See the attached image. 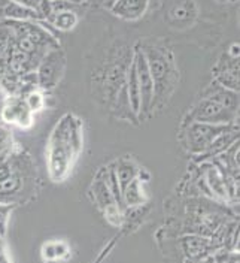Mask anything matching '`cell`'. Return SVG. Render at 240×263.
Returning <instances> with one entry per match:
<instances>
[{"label": "cell", "mask_w": 240, "mask_h": 263, "mask_svg": "<svg viewBox=\"0 0 240 263\" xmlns=\"http://www.w3.org/2000/svg\"><path fill=\"white\" fill-rule=\"evenodd\" d=\"M239 100L237 96L228 90H219L210 98L202 100L194 112L192 118L197 123H208V124H223L231 121L237 112Z\"/></svg>", "instance_id": "6da1fadb"}, {"label": "cell", "mask_w": 240, "mask_h": 263, "mask_svg": "<svg viewBox=\"0 0 240 263\" xmlns=\"http://www.w3.org/2000/svg\"><path fill=\"white\" fill-rule=\"evenodd\" d=\"M225 130H230V126L224 124H208V123H195L188 129V142L190 148L195 153H203L209 145Z\"/></svg>", "instance_id": "7a4b0ae2"}, {"label": "cell", "mask_w": 240, "mask_h": 263, "mask_svg": "<svg viewBox=\"0 0 240 263\" xmlns=\"http://www.w3.org/2000/svg\"><path fill=\"white\" fill-rule=\"evenodd\" d=\"M64 66V55L62 51L55 49V51H51L49 54L45 55V59L42 60V63L39 66V70H37V84L42 87V88H52L60 75H62V70H63Z\"/></svg>", "instance_id": "3957f363"}, {"label": "cell", "mask_w": 240, "mask_h": 263, "mask_svg": "<svg viewBox=\"0 0 240 263\" xmlns=\"http://www.w3.org/2000/svg\"><path fill=\"white\" fill-rule=\"evenodd\" d=\"M134 67H136V77H137V82H139V88H141V100H142V108L144 109H149L152 102H154V81L151 77V72L146 65V59L145 54L137 49L136 51V57H134Z\"/></svg>", "instance_id": "277c9868"}, {"label": "cell", "mask_w": 240, "mask_h": 263, "mask_svg": "<svg viewBox=\"0 0 240 263\" xmlns=\"http://www.w3.org/2000/svg\"><path fill=\"white\" fill-rule=\"evenodd\" d=\"M144 54L145 59H146L148 69H149L151 77H152V81H154V90L161 91L164 88V85H166L169 72H170L169 62L160 51L151 48V47L146 49V52H144Z\"/></svg>", "instance_id": "5b68a950"}, {"label": "cell", "mask_w": 240, "mask_h": 263, "mask_svg": "<svg viewBox=\"0 0 240 263\" xmlns=\"http://www.w3.org/2000/svg\"><path fill=\"white\" fill-rule=\"evenodd\" d=\"M2 117L6 123H16L18 126L27 127L32 124V111L21 99H11L3 108Z\"/></svg>", "instance_id": "8992f818"}, {"label": "cell", "mask_w": 240, "mask_h": 263, "mask_svg": "<svg viewBox=\"0 0 240 263\" xmlns=\"http://www.w3.org/2000/svg\"><path fill=\"white\" fill-rule=\"evenodd\" d=\"M149 0H115L112 14L123 20L134 21L145 15Z\"/></svg>", "instance_id": "52a82bcc"}, {"label": "cell", "mask_w": 240, "mask_h": 263, "mask_svg": "<svg viewBox=\"0 0 240 263\" xmlns=\"http://www.w3.org/2000/svg\"><path fill=\"white\" fill-rule=\"evenodd\" d=\"M128 102H130V108L133 109V112H139L142 108V100H141V88H139V82H137V77H136V67H134V62L131 63L130 67V73H128Z\"/></svg>", "instance_id": "ba28073f"}, {"label": "cell", "mask_w": 240, "mask_h": 263, "mask_svg": "<svg viewBox=\"0 0 240 263\" xmlns=\"http://www.w3.org/2000/svg\"><path fill=\"white\" fill-rule=\"evenodd\" d=\"M51 20H52V24L58 29V30H72L76 23H78V15L70 11V9H63V11H58V12H52L51 14Z\"/></svg>", "instance_id": "9c48e42d"}, {"label": "cell", "mask_w": 240, "mask_h": 263, "mask_svg": "<svg viewBox=\"0 0 240 263\" xmlns=\"http://www.w3.org/2000/svg\"><path fill=\"white\" fill-rule=\"evenodd\" d=\"M5 15L8 18H12V20H18V21H26L30 18H36L37 14L33 9L21 5V3H9L5 8Z\"/></svg>", "instance_id": "30bf717a"}, {"label": "cell", "mask_w": 240, "mask_h": 263, "mask_svg": "<svg viewBox=\"0 0 240 263\" xmlns=\"http://www.w3.org/2000/svg\"><path fill=\"white\" fill-rule=\"evenodd\" d=\"M118 177V182L121 184V189L126 190L128 184L136 178V167L128 162H123L118 167V172L115 174Z\"/></svg>", "instance_id": "8fae6325"}, {"label": "cell", "mask_w": 240, "mask_h": 263, "mask_svg": "<svg viewBox=\"0 0 240 263\" xmlns=\"http://www.w3.org/2000/svg\"><path fill=\"white\" fill-rule=\"evenodd\" d=\"M124 197H126L128 205H136V203L142 202V193H141V190H139V182L136 181V178L131 181L127 187H126V190H124Z\"/></svg>", "instance_id": "7c38bea8"}, {"label": "cell", "mask_w": 240, "mask_h": 263, "mask_svg": "<svg viewBox=\"0 0 240 263\" xmlns=\"http://www.w3.org/2000/svg\"><path fill=\"white\" fill-rule=\"evenodd\" d=\"M44 103H45V99L42 96V93L39 91H30L29 96L26 99V105L27 108L32 111V112H36V111H41L44 108Z\"/></svg>", "instance_id": "4fadbf2b"}, {"label": "cell", "mask_w": 240, "mask_h": 263, "mask_svg": "<svg viewBox=\"0 0 240 263\" xmlns=\"http://www.w3.org/2000/svg\"><path fill=\"white\" fill-rule=\"evenodd\" d=\"M19 187H21V181H19V178H18V177H14V175H9L8 178L0 181V195H5V193H15Z\"/></svg>", "instance_id": "5bb4252c"}, {"label": "cell", "mask_w": 240, "mask_h": 263, "mask_svg": "<svg viewBox=\"0 0 240 263\" xmlns=\"http://www.w3.org/2000/svg\"><path fill=\"white\" fill-rule=\"evenodd\" d=\"M11 36H12V33L8 27H0V60H5V54H6L9 42L12 39Z\"/></svg>", "instance_id": "9a60e30c"}, {"label": "cell", "mask_w": 240, "mask_h": 263, "mask_svg": "<svg viewBox=\"0 0 240 263\" xmlns=\"http://www.w3.org/2000/svg\"><path fill=\"white\" fill-rule=\"evenodd\" d=\"M18 2H19L21 5H24V6L33 9L34 12H41L42 3H44V0H18Z\"/></svg>", "instance_id": "2e32d148"}, {"label": "cell", "mask_w": 240, "mask_h": 263, "mask_svg": "<svg viewBox=\"0 0 240 263\" xmlns=\"http://www.w3.org/2000/svg\"><path fill=\"white\" fill-rule=\"evenodd\" d=\"M9 141H11V136H9L8 130H6V129H3V127H0V153H2L5 148L8 147Z\"/></svg>", "instance_id": "e0dca14e"}, {"label": "cell", "mask_w": 240, "mask_h": 263, "mask_svg": "<svg viewBox=\"0 0 240 263\" xmlns=\"http://www.w3.org/2000/svg\"><path fill=\"white\" fill-rule=\"evenodd\" d=\"M11 175V169L8 164H0V181H3L5 178H8Z\"/></svg>", "instance_id": "ac0fdd59"}, {"label": "cell", "mask_w": 240, "mask_h": 263, "mask_svg": "<svg viewBox=\"0 0 240 263\" xmlns=\"http://www.w3.org/2000/svg\"><path fill=\"white\" fill-rule=\"evenodd\" d=\"M231 57L233 59H237L239 57V45H236V44L231 47Z\"/></svg>", "instance_id": "d6986e66"}, {"label": "cell", "mask_w": 240, "mask_h": 263, "mask_svg": "<svg viewBox=\"0 0 240 263\" xmlns=\"http://www.w3.org/2000/svg\"><path fill=\"white\" fill-rule=\"evenodd\" d=\"M0 263H8L6 257H5V253L2 251V248H0Z\"/></svg>", "instance_id": "ffe728a7"}, {"label": "cell", "mask_w": 240, "mask_h": 263, "mask_svg": "<svg viewBox=\"0 0 240 263\" xmlns=\"http://www.w3.org/2000/svg\"><path fill=\"white\" fill-rule=\"evenodd\" d=\"M72 2H78V0H72Z\"/></svg>", "instance_id": "44dd1931"}]
</instances>
